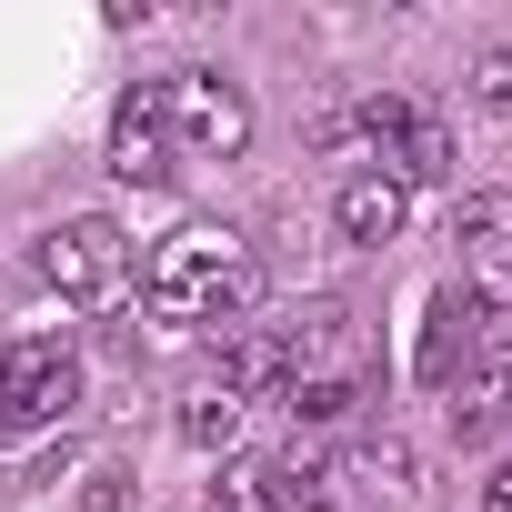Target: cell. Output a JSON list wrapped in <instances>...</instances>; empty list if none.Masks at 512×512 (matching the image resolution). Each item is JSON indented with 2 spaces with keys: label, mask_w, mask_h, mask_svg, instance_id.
Listing matches in <instances>:
<instances>
[{
  "label": "cell",
  "mask_w": 512,
  "mask_h": 512,
  "mask_svg": "<svg viewBox=\"0 0 512 512\" xmlns=\"http://www.w3.org/2000/svg\"><path fill=\"white\" fill-rule=\"evenodd\" d=\"M81 402V362L61 342H11L0 352V432L11 422H61Z\"/></svg>",
  "instance_id": "6"
},
{
  "label": "cell",
  "mask_w": 512,
  "mask_h": 512,
  "mask_svg": "<svg viewBox=\"0 0 512 512\" xmlns=\"http://www.w3.org/2000/svg\"><path fill=\"white\" fill-rule=\"evenodd\" d=\"M181 442H191V452H231V442H241V402H231L221 382L191 392V402H181Z\"/></svg>",
  "instance_id": "12"
},
{
  "label": "cell",
  "mask_w": 512,
  "mask_h": 512,
  "mask_svg": "<svg viewBox=\"0 0 512 512\" xmlns=\"http://www.w3.org/2000/svg\"><path fill=\"white\" fill-rule=\"evenodd\" d=\"M482 512H512V462H502V472L482 482Z\"/></svg>",
  "instance_id": "15"
},
{
  "label": "cell",
  "mask_w": 512,
  "mask_h": 512,
  "mask_svg": "<svg viewBox=\"0 0 512 512\" xmlns=\"http://www.w3.org/2000/svg\"><path fill=\"white\" fill-rule=\"evenodd\" d=\"M111 171L121 181H171V111H161V81H131L111 101Z\"/></svg>",
  "instance_id": "7"
},
{
  "label": "cell",
  "mask_w": 512,
  "mask_h": 512,
  "mask_svg": "<svg viewBox=\"0 0 512 512\" xmlns=\"http://www.w3.org/2000/svg\"><path fill=\"white\" fill-rule=\"evenodd\" d=\"M332 221H342V241L382 251V241H402L412 191H402V181H382V171H352V181H342V201H332Z\"/></svg>",
  "instance_id": "8"
},
{
  "label": "cell",
  "mask_w": 512,
  "mask_h": 512,
  "mask_svg": "<svg viewBox=\"0 0 512 512\" xmlns=\"http://www.w3.org/2000/svg\"><path fill=\"white\" fill-rule=\"evenodd\" d=\"M141 292L181 332H201V322L231 332V322H251V302H262V251H251L241 231H221V221H181L171 241H151Z\"/></svg>",
  "instance_id": "1"
},
{
  "label": "cell",
  "mask_w": 512,
  "mask_h": 512,
  "mask_svg": "<svg viewBox=\"0 0 512 512\" xmlns=\"http://www.w3.org/2000/svg\"><path fill=\"white\" fill-rule=\"evenodd\" d=\"M472 101L482 111H512V51H482L472 61Z\"/></svg>",
  "instance_id": "14"
},
{
  "label": "cell",
  "mask_w": 512,
  "mask_h": 512,
  "mask_svg": "<svg viewBox=\"0 0 512 512\" xmlns=\"http://www.w3.org/2000/svg\"><path fill=\"white\" fill-rule=\"evenodd\" d=\"M332 482H352V492L382 502V512H412V502H422V462H412V442H352V462H342Z\"/></svg>",
  "instance_id": "9"
},
{
  "label": "cell",
  "mask_w": 512,
  "mask_h": 512,
  "mask_svg": "<svg viewBox=\"0 0 512 512\" xmlns=\"http://www.w3.org/2000/svg\"><path fill=\"white\" fill-rule=\"evenodd\" d=\"M502 412H512V302H482L472 352H462V372H452V422L482 432V422H502Z\"/></svg>",
  "instance_id": "5"
},
{
  "label": "cell",
  "mask_w": 512,
  "mask_h": 512,
  "mask_svg": "<svg viewBox=\"0 0 512 512\" xmlns=\"http://www.w3.org/2000/svg\"><path fill=\"white\" fill-rule=\"evenodd\" d=\"M41 282H51L61 302H81V312L121 302V292H131V231H121V221H101V211L51 221V231H41Z\"/></svg>",
  "instance_id": "2"
},
{
  "label": "cell",
  "mask_w": 512,
  "mask_h": 512,
  "mask_svg": "<svg viewBox=\"0 0 512 512\" xmlns=\"http://www.w3.org/2000/svg\"><path fill=\"white\" fill-rule=\"evenodd\" d=\"M221 392H231V402H251V392H292V352H282V332H241V342L221 352Z\"/></svg>",
  "instance_id": "11"
},
{
  "label": "cell",
  "mask_w": 512,
  "mask_h": 512,
  "mask_svg": "<svg viewBox=\"0 0 512 512\" xmlns=\"http://www.w3.org/2000/svg\"><path fill=\"white\" fill-rule=\"evenodd\" d=\"M362 141H372V161H382V181H452V131L432 121V111H412V101H372L362 111Z\"/></svg>",
  "instance_id": "4"
},
{
  "label": "cell",
  "mask_w": 512,
  "mask_h": 512,
  "mask_svg": "<svg viewBox=\"0 0 512 512\" xmlns=\"http://www.w3.org/2000/svg\"><path fill=\"white\" fill-rule=\"evenodd\" d=\"M452 241L472 251L482 272H512V191H462V211H452Z\"/></svg>",
  "instance_id": "10"
},
{
  "label": "cell",
  "mask_w": 512,
  "mask_h": 512,
  "mask_svg": "<svg viewBox=\"0 0 512 512\" xmlns=\"http://www.w3.org/2000/svg\"><path fill=\"white\" fill-rule=\"evenodd\" d=\"M161 111H171V151H191V161H241V141H251V101L221 71H171Z\"/></svg>",
  "instance_id": "3"
},
{
  "label": "cell",
  "mask_w": 512,
  "mask_h": 512,
  "mask_svg": "<svg viewBox=\"0 0 512 512\" xmlns=\"http://www.w3.org/2000/svg\"><path fill=\"white\" fill-rule=\"evenodd\" d=\"M221 512H282V472H272V462L221 472Z\"/></svg>",
  "instance_id": "13"
}]
</instances>
